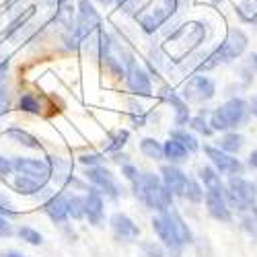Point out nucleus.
I'll return each mask as SVG.
<instances>
[{
    "label": "nucleus",
    "mask_w": 257,
    "mask_h": 257,
    "mask_svg": "<svg viewBox=\"0 0 257 257\" xmlns=\"http://www.w3.org/2000/svg\"><path fill=\"white\" fill-rule=\"evenodd\" d=\"M204 41H206V25L202 21H187V23H179L175 29H171L165 35L161 54L171 62L181 64L185 58L198 52Z\"/></svg>",
    "instance_id": "f257e3e1"
},
{
    "label": "nucleus",
    "mask_w": 257,
    "mask_h": 257,
    "mask_svg": "<svg viewBox=\"0 0 257 257\" xmlns=\"http://www.w3.org/2000/svg\"><path fill=\"white\" fill-rule=\"evenodd\" d=\"M13 171L17 173L13 187L15 191L23 196H33L39 189H44L46 183L52 177V167L48 161H37V159H23L17 157L13 161Z\"/></svg>",
    "instance_id": "f03ea898"
},
{
    "label": "nucleus",
    "mask_w": 257,
    "mask_h": 257,
    "mask_svg": "<svg viewBox=\"0 0 257 257\" xmlns=\"http://www.w3.org/2000/svg\"><path fill=\"white\" fill-rule=\"evenodd\" d=\"M185 3L187 0H148L132 17L146 35H153L161 27H165L171 19H175Z\"/></svg>",
    "instance_id": "7ed1b4c3"
},
{
    "label": "nucleus",
    "mask_w": 257,
    "mask_h": 257,
    "mask_svg": "<svg viewBox=\"0 0 257 257\" xmlns=\"http://www.w3.org/2000/svg\"><path fill=\"white\" fill-rule=\"evenodd\" d=\"M101 29V15L95 9L91 0H78L76 5V17H74V27L72 31L64 33V41H66L68 50H76L82 46L93 33Z\"/></svg>",
    "instance_id": "20e7f679"
},
{
    "label": "nucleus",
    "mask_w": 257,
    "mask_h": 257,
    "mask_svg": "<svg viewBox=\"0 0 257 257\" xmlns=\"http://www.w3.org/2000/svg\"><path fill=\"white\" fill-rule=\"evenodd\" d=\"M247 44H249V39H247V35H245L243 29H237V27L230 29L222 44L216 46L210 54H206L202 62L196 64V70H200V72L212 70V68L220 66V64H228L232 60H237L239 56L245 54Z\"/></svg>",
    "instance_id": "39448f33"
},
{
    "label": "nucleus",
    "mask_w": 257,
    "mask_h": 257,
    "mask_svg": "<svg viewBox=\"0 0 257 257\" xmlns=\"http://www.w3.org/2000/svg\"><path fill=\"white\" fill-rule=\"evenodd\" d=\"M134 194L144 206L159 212L173 206V194L163 185L161 177L153 173H140V177L134 181Z\"/></svg>",
    "instance_id": "423d86ee"
},
{
    "label": "nucleus",
    "mask_w": 257,
    "mask_h": 257,
    "mask_svg": "<svg viewBox=\"0 0 257 257\" xmlns=\"http://www.w3.org/2000/svg\"><path fill=\"white\" fill-rule=\"evenodd\" d=\"M247 103L239 97L228 99L224 105L216 107L210 115V127L212 130H218V132H228L232 127H237L245 121L247 117Z\"/></svg>",
    "instance_id": "0eeeda50"
},
{
    "label": "nucleus",
    "mask_w": 257,
    "mask_h": 257,
    "mask_svg": "<svg viewBox=\"0 0 257 257\" xmlns=\"http://www.w3.org/2000/svg\"><path fill=\"white\" fill-rule=\"evenodd\" d=\"M224 198H226L228 208H234L241 214V212L255 206L257 187H255V183H251L243 177H230L228 189L224 191Z\"/></svg>",
    "instance_id": "6e6552de"
},
{
    "label": "nucleus",
    "mask_w": 257,
    "mask_h": 257,
    "mask_svg": "<svg viewBox=\"0 0 257 257\" xmlns=\"http://www.w3.org/2000/svg\"><path fill=\"white\" fill-rule=\"evenodd\" d=\"M153 228L157 232V237L163 241V245L167 247V251L171 253V257H179L181 249H183V243L179 241L173 224H171V220L167 216V212H161V216L153 218Z\"/></svg>",
    "instance_id": "1a4fd4ad"
},
{
    "label": "nucleus",
    "mask_w": 257,
    "mask_h": 257,
    "mask_svg": "<svg viewBox=\"0 0 257 257\" xmlns=\"http://www.w3.org/2000/svg\"><path fill=\"white\" fill-rule=\"evenodd\" d=\"M216 93V82H214L210 76L206 74H196L191 76L185 87H183V95L187 101H194V103H204L210 101Z\"/></svg>",
    "instance_id": "9d476101"
},
{
    "label": "nucleus",
    "mask_w": 257,
    "mask_h": 257,
    "mask_svg": "<svg viewBox=\"0 0 257 257\" xmlns=\"http://www.w3.org/2000/svg\"><path fill=\"white\" fill-rule=\"evenodd\" d=\"M125 84H127V89L138 97H151L153 95L151 74H148L136 60H132L125 66Z\"/></svg>",
    "instance_id": "9b49d317"
},
{
    "label": "nucleus",
    "mask_w": 257,
    "mask_h": 257,
    "mask_svg": "<svg viewBox=\"0 0 257 257\" xmlns=\"http://www.w3.org/2000/svg\"><path fill=\"white\" fill-rule=\"evenodd\" d=\"M204 153L212 161L216 173H222V175H228V177H241L243 175V163L239 159H234L228 153L220 151V148H212V146H206Z\"/></svg>",
    "instance_id": "f8f14e48"
},
{
    "label": "nucleus",
    "mask_w": 257,
    "mask_h": 257,
    "mask_svg": "<svg viewBox=\"0 0 257 257\" xmlns=\"http://www.w3.org/2000/svg\"><path fill=\"white\" fill-rule=\"evenodd\" d=\"M87 177L93 183V187L99 191L101 196L107 198H117V185L113 181V175L103 167H89Z\"/></svg>",
    "instance_id": "ddd939ff"
},
{
    "label": "nucleus",
    "mask_w": 257,
    "mask_h": 257,
    "mask_svg": "<svg viewBox=\"0 0 257 257\" xmlns=\"http://www.w3.org/2000/svg\"><path fill=\"white\" fill-rule=\"evenodd\" d=\"M204 200H206V208H208V212H210L212 218L222 220V222H228V220H230V208H228V204H226L224 191L206 189V191H204Z\"/></svg>",
    "instance_id": "4468645a"
},
{
    "label": "nucleus",
    "mask_w": 257,
    "mask_h": 257,
    "mask_svg": "<svg viewBox=\"0 0 257 257\" xmlns=\"http://www.w3.org/2000/svg\"><path fill=\"white\" fill-rule=\"evenodd\" d=\"M161 181H163V185L171 191L173 196H183V189H185V185H187V175L183 173L181 169H177V167H173V165H165L163 169H161Z\"/></svg>",
    "instance_id": "2eb2a0df"
},
{
    "label": "nucleus",
    "mask_w": 257,
    "mask_h": 257,
    "mask_svg": "<svg viewBox=\"0 0 257 257\" xmlns=\"http://www.w3.org/2000/svg\"><path fill=\"white\" fill-rule=\"evenodd\" d=\"M111 228L115 232V237H119V239H138V234H140L138 224L121 212H115L111 216Z\"/></svg>",
    "instance_id": "dca6fc26"
},
{
    "label": "nucleus",
    "mask_w": 257,
    "mask_h": 257,
    "mask_svg": "<svg viewBox=\"0 0 257 257\" xmlns=\"http://www.w3.org/2000/svg\"><path fill=\"white\" fill-rule=\"evenodd\" d=\"M84 216L89 218L91 224H101L103 220V196L95 187H91L84 198Z\"/></svg>",
    "instance_id": "f3484780"
},
{
    "label": "nucleus",
    "mask_w": 257,
    "mask_h": 257,
    "mask_svg": "<svg viewBox=\"0 0 257 257\" xmlns=\"http://www.w3.org/2000/svg\"><path fill=\"white\" fill-rule=\"evenodd\" d=\"M161 97H163L167 103L173 105V109H175V123H177V125H183V123H187V121H189L187 101H185L183 97H179L173 89H169V87H165V89L161 91Z\"/></svg>",
    "instance_id": "a211bd4d"
},
{
    "label": "nucleus",
    "mask_w": 257,
    "mask_h": 257,
    "mask_svg": "<svg viewBox=\"0 0 257 257\" xmlns=\"http://www.w3.org/2000/svg\"><path fill=\"white\" fill-rule=\"evenodd\" d=\"M44 212L54 220V222H64L68 218V198L64 194H56L52 196L46 204H44Z\"/></svg>",
    "instance_id": "6ab92c4d"
},
{
    "label": "nucleus",
    "mask_w": 257,
    "mask_h": 257,
    "mask_svg": "<svg viewBox=\"0 0 257 257\" xmlns=\"http://www.w3.org/2000/svg\"><path fill=\"white\" fill-rule=\"evenodd\" d=\"M74 17H76V9H74L70 3L58 7L56 13H54V21H56L58 25H62L64 33L72 31V27H74Z\"/></svg>",
    "instance_id": "aec40b11"
},
{
    "label": "nucleus",
    "mask_w": 257,
    "mask_h": 257,
    "mask_svg": "<svg viewBox=\"0 0 257 257\" xmlns=\"http://www.w3.org/2000/svg\"><path fill=\"white\" fill-rule=\"evenodd\" d=\"M33 15H35V7H27L25 11H19V15H17V17H13V21L9 23V27L5 29L3 39H9V37H13L15 33H19L21 29H23V27L27 25V21H29Z\"/></svg>",
    "instance_id": "412c9836"
},
{
    "label": "nucleus",
    "mask_w": 257,
    "mask_h": 257,
    "mask_svg": "<svg viewBox=\"0 0 257 257\" xmlns=\"http://www.w3.org/2000/svg\"><path fill=\"white\" fill-rule=\"evenodd\" d=\"M167 212V216H169V220H171V224H173V228H175V232H177V237H179V241L185 245V243H191V232H189V228H187V224L183 222V218L179 216V212L171 206L169 210H165Z\"/></svg>",
    "instance_id": "4be33fe9"
},
{
    "label": "nucleus",
    "mask_w": 257,
    "mask_h": 257,
    "mask_svg": "<svg viewBox=\"0 0 257 257\" xmlns=\"http://www.w3.org/2000/svg\"><path fill=\"white\" fill-rule=\"evenodd\" d=\"M7 136L13 138L17 144H23V146H27V148H35V151H41V142H39L33 134L21 130V127H11V130H7Z\"/></svg>",
    "instance_id": "5701e85b"
},
{
    "label": "nucleus",
    "mask_w": 257,
    "mask_h": 257,
    "mask_svg": "<svg viewBox=\"0 0 257 257\" xmlns=\"http://www.w3.org/2000/svg\"><path fill=\"white\" fill-rule=\"evenodd\" d=\"M198 173H200V179L204 181L206 189L224 191V185H222V181H220V175L216 173V169H212V167H200Z\"/></svg>",
    "instance_id": "b1692460"
},
{
    "label": "nucleus",
    "mask_w": 257,
    "mask_h": 257,
    "mask_svg": "<svg viewBox=\"0 0 257 257\" xmlns=\"http://www.w3.org/2000/svg\"><path fill=\"white\" fill-rule=\"evenodd\" d=\"M237 17L243 23L255 25L257 23V0H241L237 5Z\"/></svg>",
    "instance_id": "393cba45"
},
{
    "label": "nucleus",
    "mask_w": 257,
    "mask_h": 257,
    "mask_svg": "<svg viewBox=\"0 0 257 257\" xmlns=\"http://www.w3.org/2000/svg\"><path fill=\"white\" fill-rule=\"evenodd\" d=\"M171 138L177 140L187 153H196L198 148H200L196 136H194V134H189L187 130H173V132H171Z\"/></svg>",
    "instance_id": "a878e982"
},
{
    "label": "nucleus",
    "mask_w": 257,
    "mask_h": 257,
    "mask_svg": "<svg viewBox=\"0 0 257 257\" xmlns=\"http://www.w3.org/2000/svg\"><path fill=\"white\" fill-rule=\"evenodd\" d=\"M163 157L169 159V161H183V159L187 157V151H185V148H183L177 140L171 138V140L165 142V146H163Z\"/></svg>",
    "instance_id": "bb28decb"
},
{
    "label": "nucleus",
    "mask_w": 257,
    "mask_h": 257,
    "mask_svg": "<svg viewBox=\"0 0 257 257\" xmlns=\"http://www.w3.org/2000/svg\"><path fill=\"white\" fill-rule=\"evenodd\" d=\"M140 151H142L144 157L153 159V161L163 159V146H161V142H157L155 138H144V140L140 142Z\"/></svg>",
    "instance_id": "cd10ccee"
},
{
    "label": "nucleus",
    "mask_w": 257,
    "mask_h": 257,
    "mask_svg": "<svg viewBox=\"0 0 257 257\" xmlns=\"http://www.w3.org/2000/svg\"><path fill=\"white\" fill-rule=\"evenodd\" d=\"M241 146H243V136L237 132H228L220 140V151L224 153H239Z\"/></svg>",
    "instance_id": "c85d7f7f"
},
{
    "label": "nucleus",
    "mask_w": 257,
    "mask_h": 257,
    "mask_svg": "<svg viewBox=\"0 0 257 257\" xmlns=\"http://www.w3.org/2000/svg\"><path fill=\"white\" fill-rule=\"evenodd\" d=\"M183 198H187L189 202H194V204H200L204 200V189L198 181L194 179H187V185L183 189Z\"/></svg>",
    "instance_id": "c756f323"
},
{
    "label": "nucleus",
    "mask_w": 257,
    "mask_h": 257,
    "mask_svg": "<svg viewBox=\"0 0 257 257\" xmlns=\"http://www.w3.org/2000/svg\"><path fill=\"white\" fill-rule=\"evenodd\" d=\"M19 109L27 111V113H39L41 105H39V101L31 93H25V95H21V99H19Z\"/></svg>",
    "instance_id": "7c9ffc66"
},
{
    "label": "nucleus",
    "mask_w": 257,
    "mask_h": 257,
    "mask_svg": "<svg viewBox=\"0 0 257 257\" xmlns=\"http://www.w3.org/2000/svg\"><path fill=\"white\" fill-rule=\"evenodd\" d=\"M68 216H72L76 220L84 218V198H80V196L68 198Z\"/></svg>",
    "instance_id": "2f4dec72"
},
{
    "label": "nucleus",
    "mask_w": 257,
    "mask_h": 257,
    "mask_svg": "<svg viewBox=\"0 0 257 257\" xmlns=\"http://www.w3.org/2000/svg\"><path fill=\"white\" fill-rule=\"evenodd\" d=\"M127 138H130V132L127 130H119L115 136H113V140H111V144L105 148L107 153H117V151H121L123 148V144L127 142Z\"/></svg>",
    "instance_id": "473e14b6"
},
{
    "label": "nucleus",
    "mask_w": 257,
    "mask_h": 257,
    "mask_svg": "<svg viewBox=\"0 0 257 257\" xmlns=\"http://www.w3.org/2000/svg\"><path fill=\"white\" fill-rule=\"evenodd\" d=\"M113 5L123 15H134L140 9V0H113Z\"/></svg>",
    "instance_id": "72a5a7b5"
},
{
    "label": "nucleus",
    "mask_w": 257,
    "mask_h": 257,
    "mask_svg": "<svg viewBox=\"0 0 257 257\" xmlns=\"http://www.w3.org/2000/svg\"><path fill=\"white\" fill-rule=\"evenodd\" d=\"M191 127H194L196 132H200V134H204V136H210L214 130L210 127V123H206V119L202 117V115H196V117H189V121H187Z\"/></svg>",
    "instance_id": "f704fd0d"
},
{
    "label": "nucleus",
    "mask_w": 257,
    "mask_h": 257,
    "mask_svg": "<svg viewBox=\"0 0 257 257\" xmlns=\"http://www.w3.org/2000/svg\"><path fill=\"white\" fill-rule=\"evenodd\" d=\"M19 237L23 241H27V243H31V245H39L41 243V234L37 230H33L31 226H21L19 228Z\"/></svg>",
    "instance_id": "c9c22d12"
},
{
    "label": "nucleus",
    "mask_w": 257,
    "mask_h": 257,
    "mask_svg": "<svg viewBox=\"0 0 257 257\" xmlns=\"http://www.w3.org/2000/svg\"><path fill=\"white\" fill-rule=\"evenodd\" d=\"M140 251H142V257H165L163 249L157 243H142Z\"/></svg>",
    "instance_id": "e433bc0d"
},
{
    "label": "nucleus",
    "mask_w": 257,
    "mask_h": 257,
    "mask_svg": "<svg viewBox=\"0 0 257 257\" xmlns=\"http://www.w3.org/2000/svg\"><path fill=\"white\" fill-rule=\"evenodd\" d=\"M121 175L125 177V179H130L132 183L140 177V173H138V169L134 167V165H130V163H123V167H121Z\"/></svg>",
    "instance_id": "4c0bfd02"
},
{
    "label": "nucleus",
    "mask_w": 257,
    "mask_h": 257,
    "mask_svg": "<svg viewBox=\"0 0 257 257\" xmlns=\"http://www.w3.org/2000/svg\"><path fill=\"white\" fill-rule=\"evenodd\" d=\"M80 163L82 165H89V167H101L103 157L101 155H82L80 157Z\"/></svg>",
    "instance_id": "58836bf2"
},
{
    "label": "nucleus",
    "mask_w": 257,
    "mask_h": 257,
    "mask_svg": "<svg viewBox=\"0 0 257 257\" xmlns=\"http://www.w3.org/2000/svg\"><path fill=\"white\" fill-rule=\"evenodd\" d=\"M11 173H13V161H9V159H5V157H0V177L7 179Z\"/></svg>",
    "instance_id": "ea45409f"
},
{
    "label": "nucleus",
    "mask_w": 257,
    "mask_h": 257,
    "mask_svg": "<svg viewBox=\"0 0 257 257\" xmlns=\"http://www.w3.org/2000/svg\"><path fill=\"white\" fill-rule=\"evenodd\" d=\"M9 103H11V95H9V89H7L5 80H3V82H0V109L9 107Z\"/></svg>",
    "instance_id": "a19ab883"
},
{
    "label": "nucleus",
    "mask_w": 257,
    "mask_h": 257,
    "mask_svg": "<svg viewBox=\"0 0 257 257\" xmlns=\"http://www.w3.org/2000/svg\"><path fill=\"white\" fill-rule=\"evenodd\" d=\"M15 214H17V212L9 208V200H5V198H0V216H3V218H5V216L13 218V216H15Z\"/></svg>",
    "instance_id": "79ce46f5"
},
{
    "label": "nucleus",
    "mask_w": 257,
    "mask_h": 257,
    "mask_svg": "<svg viewBox=\"0 0 257 257\" xmlns=\"http://www.w3.org/2000/svg\"><path fill=\"white\" fill-rule=\"evenodd\" d=\"M11 234H13V228H11L9 220L0 216V237H11Z\"/></svg>",
    "instance_id": "37998d69"
},
{
    "label": "nucleus",
    "mask_w": 257,
    "mask_h": 257,
    "mask_svg": "<svg viewBox=\"0 0 257 257\" xmlns=\"http://www.w3.org/2000/svg\"><path fill=\"white\" fill-rule=\"evenodd\" d=\"M9 68H11V58L7 56V58H3V60H0V82L5 80V76H7Z\"/></svg>",
    "instance_id": "c03bdc74"
},
{
    "label": "nucleus",
    "mask_w": 257,
    "mask_h": 257,
    "mask_svg": "<svg viewBox=\"0 0 257 257\" xmlns=\"http://www.w3.org/2000/svg\"><path fill=\"white\" fill-rule=\"evenodd\" d=\"M44 3H46L48 7H52V9H58V7H62V5L70 3V0H44Z\"/></svg>",
    "instance_id": "a18cd8bd"
},
{
    "label": "nucleus",
    "mask_w": 257,
    "mask_h": 257,
    "mask_svg": "<svg viewBox=\"0 0 257 257\" xmlns=\"http://www.w3.org/2000/svg\"><path fill=\"white\" fill-rule=\"evenodd\" d=\"M19 3H21V0H5V9H7V11H13Z\"/></svg>",
    "instance_id": "49530a36"
},
{
    "label": "nucleus",
    "mask_w": 257,
    "mask_h": 257,
    "mask_svg": "<svg viewBox=\"0 0 257 257\" xmlns=\"http://www.w3.org/2000/svg\"><path fill=\"white\" fill-rule=\"evenodd\" d=\"M249 111H251V113H253V115L257 117V95H255V97L251 99V105H249Z\"/></svg>",
    "instance_id": "de8ad7c7"
},
{
    "label": "nucleus",
    "mask_w": 257,
    "mask_h": 257,
    "mask_svg": "<svg viewBox=\"0 0 257 257\" xmlns=\"http://www.w3.org/2000/svg\"><path fill=\"white\" fill-rule=\"evenodd\" d=\"M249 165H251L253 169H257V151L251 153V157H249Z\"/></svg>",
    "instance_id": "09e8293b"
},
{
    "label": "nucleus",
    "mask_w": 257,
    "mask_h": 257,
    "mask_svg": "<svg viewBox=\"0 0 257 257\" xmlns=\"http://www.w3.org/2000/svg\"><path fill=\"white\" fill-rule=\"evenodd\" d=\"M0 257H23L21 253H17V251H7V253H3Z\"/></svg>",
    "instance_id": "8fccbe9b"
},
{
    "label": "nucleus",
    "mask_w": 257,
    "mask_h": 257,
    "mask_svg": "<svg viewBox=\"0 0 257 257\" xmlns=\"http://www.w3.org/2000/svg\"><path fill=\"white\" fill-rule=\"evenodd\" d=\"M251 68L257 72V54H253V56H251Z\"/></svg>",
    "instance_id": "3c124183"
},
{
    "label": "nucleus",
    "mask_w": 257,
    "mask_h": 257,
    "mask_svg": "<svg viewBox=\"0 0 257 257\" xmlns=\"http://www.w3.org/2000/svg\"><path fill=\"white\" fill-rule=\"evenodd\" d=\"M99 5H103V7H109V5H113V0H97Z\"/></svg>",
    "instance_id": "603ef678"
},
{
    "label": "nucleus",
    "mask_w": 257,
    "mask_h": 257,
    "mask_svg": "<svg viewBox=\"0 0 257 257\" xmlns=\"http://www.w3.org/2000/svg\"><path fill=\"white\" fill-rule=\"evenodd\" d=\"M224 0H212V5H222Z\"/></svg>",
    "instance_id": "864d4df0"
}]
</instances>
